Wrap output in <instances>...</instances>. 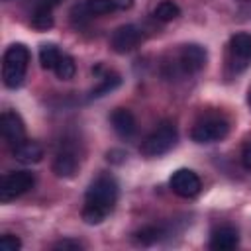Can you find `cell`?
I'll return each instance as SVG.
<instances>
[{
	"instance_id": "cell-6",
	"label": "cell",
	"mask_w": 251,
	"mask_h": 251,
	"mask_svg": "<svg viewBox=\"0 0 251 251\" xmlns=\"http://www.w3.org/2000/svg\"><path fill=\"white\" fill-rule=\"evenodd\" d=\"M227 61L233 73H241L251 65V33L239 31L229 37Z\"/></svg>"
},
{
	"instance_id": "cell-16",
	"label": "cell",
	"mask_w": 251,
	"mask_h": 251,
	"mask_svg": "<svg viewBox=\"0 0 251 251\" xmlns=\"http://www.w3.org/2000/svg\"><path fill=\"white\" fill-rule=\"evenodd\" d=\"M29 24H31V27L37 29V31H47V29H51L53 24H55V20H53V10H51V8H45V6H33Z\"/></svg>"
},
{
	"instance_id": "cell-20",
	"label": "cell",
	"mask_w": 251,
	"mask_h": 251,
	"mask_svg": "<svg viewBox=\"0 0 251 251\" xmlns=\"http://www.w3.org/2000/svg\"><path fill=\"white\" fill-rule=\"evenodd\" d=\"M53 73H55L57 78H61V80H69V78H73L75 73H76V63H75V59H73L71 55L63 53L61 59H59V63L55 65Z\"/></svg>"
},
{
	"instance_id": "cell-19",
	"label": "cell",
	"mask_w": 251,
	"mask_h": 251,
	"mask_svg": "<svg viewBox=\"0 0 251 251\" xmlns=\"http://www.w3.org/2000/svg\"><path fill=\"white\" fill-rule=\"evenodd\" d=\"M61 55H63V53L59 51V47H57L55 43H43V45L39 47V63H41V67L47 69V71H53V69H55V65L59 63Z\"/></svg>"
},
{
	"instance_id": "cell-17",
	"label": "cell",
	"mask_w": 251,
	"mask_h": 251,
	"mask_svg": "<svg viewBox=\"0 0 251 251\" xmlns=\"http://www.w3.org/2000/svg\"><path fill=\"white\" fill-rule=\"evenodd\" d=\"M122 84V76L116 75V73H106L100 80V84H96L90 92H88V100H96V98H102L106 94H110L112 90H116L118 86Z\"/></svg>"
},
{
	"instance_id": "cell-13",
	"label": "cell",
	"mask_w": 251,
	"mask_h": 251,
	"mask_svg": "<svg viewBox=\"0 0 251 251\" xmlns=\"http://www.w3.org/2000/svg\"><path fill=\"white\" fill-rule=\"evenodd\" d=\"M78 171V155L73 147L65 145L57 151L55 159H53V173L59 178H71L75 176V173Z\"/></svg>"
},
{
	"instance_id": "cell-8",
	"label": "cell",
	"mask_w": 251,
	"mask_h": 251,
	"mask_svg": "<svg viewBox=\"0 0 251 251\" xmlns=\"http://www.w3.org/2000/svg\"><path fill=\"white\" fill-rule=\"evenodd\" d=\"M169 186L180 198H194L202 190L200 176L194 171H190V169H178V171H175L171 175V178H169Z\"/></svg>"
},
{
	"instance_id": "cell-12",
	"label": "cell",
	"mask_w": 251,
	"mask_h": 251,
	"mask_svg": "<svg viewBox=\"0 0 251 251\" xmlns=\"http://www.w3.org/2000/svg\"><path fill=\"white\" fill-rule=\"evenodd\" d=\"M208 245L214 251H229V249H235L239 245V231H237V227H233L229 224L216 226L210 231Z\"/></svg>"
},
{
	"instance_id": "cell-7",
	"label": "cell",
	"mask_w": 251,
	"mask_h": 251,
	"mask_svg": "<svg viewBox=\"0 0 251 251\" xmlns=\"http://www.w3.org/2000/svg\"><path fill=\"white\" fill-rule=\"evenodd\" d=\"M131 6H133V0H84L82 4L73 8L71 16L78 20H86L92 16H104L110 12L129 10Z\"/></svg>"
},
{
	"instance_id": "cell-1",
	"label": "cell",
	"mask_w": 251,
	"mask_h": 251,
	"mask_svg": "<svg viewBox=\"0 0 251 251\" xmlns=\"http://www.w3.org/2000/svg\"><path fill=\"white\" fill-rule=\"evenodd\" d=\"M118 182L112 175H100L96 176L84 194V206H82V220L88 226H98L102 224L108 214L114 210L118 202Z\"/></svg>"
},
{
	"instance_id": "cell-5",
	"label": "cell",
	"mask_w": 251,
	"mask_h": 251,
	"mask_svg": "<svg viewBox=\"0 0 251 251\" xmlns=\"http://www.w3.org/2000/svg\"><path fill=\"white\" fill-rule=\"evenodd\" d=\"M35 184V176L29 171H12L2 176L0 182V202L16 200L18 196L31 190Z\"/></svg>"
},
{
	"instance_id": "cell-2",
	"label": "cell",
	"mask_w": 251,
	"mask_h": 251,
	"mask_svg": "<svg viewBox=\"0 0 251 251\" xmlns=\"http://www.w3.org/2000/svg\"><path fill=\"white\" fill-rule=\"evenodd\" d=\"M29 65V49L24 43H12L2 57V82L6 88H20Z\"/></svg>"
},
{
	"instance_id": "cell-10",
	"label": "cell",
	"mask_w": 251,
	"mask_h": 251,
	"mask_svg": "<svg viewBox=\"0 0 251 251\" xmlns=\"http://www.w3.org/2000/svg\"><path fill=\"white\" fill-rule=\"evenodd\" d=\"M206 57H208V55H206V49H204L202 45H198V43H188V45H182V47H180L176 61H178V67H180L182 73L194 75V73H198V71L204 69Z\"/></svg>"
},
{
	"instance_id": "cell-25",
	"label": "cell",
	"mask_w": 251,
	"mask_h": 251,
	"mask_svg": "<svg viewBox=\"0 0 251 251\" xmlns=\"http://www.w3.org/2000/svg\"><path fill=\"white\" fill-rule=\"evenodd\" d=\"M59 4H61V0H33V6H45V8H51V10Z\"/></svg>"
},
{
	"instance_id": "cell-18",
	"label": "cell",
	"mask_w": 251,
	"mask_h": 251,
	"mask_svg": "<svg viewBox=\"0 0 251 251\" xmlns=\"http://www.w3.org/2000/svg\"><path fill=\"white\" fill-rule=\"evenodd\" d=\"M178 16H180V8H178V4H175L173 0H163V2H159V4L153 8V18L159 20V22H163V24L173 22V20H176Z\"/></svg>"
},
{
	"instance_id": "cell-4",
	"label": "cell",
	"mask_w": 251,
	"mask_h": 251,
	"mask_svg": "<svg viewBox=\"0 0 251 251\" xmlns=\"http://www.w3.org/2000/svg\"><path fill=\"white\" fill-rule=\"evenodd\" d=\"M227 133L229 122L222 114H206L190 129V137L194 143H216L222 141Z\"/></svg>"
},
{
	"instance_id": "cell-9",
	"label": "cell",
	"mask_w": 251,
	"mask_h": 251,
	"mask_svg": "<svg viewBox=\"0 0 251 251\" xmlns=\"http://www.w3.org/2000/svg\"><path fill=\"white\" fill-rule=\"evenodd\" d=\"M143 41V31L135 24H126L114 29L110 37V47L116 53H129Z\"/></svg>"
},
{
	"instance_id": "cell-14",
	"label": "cell",
	"mask_w": 251,
	"mask_h": 251,
	"mask_svg": "<svg viewBox=\"0 0 251 251\" xmlns=\"http://www.w3.org/2000/svg\"><path fill=\"white\" fill-rule=\"evenodd\" d=\"M110 124L114 127V131L124 137V139H129L135 135L137 131V122H135V116L131 114V110L127 108H116L112 114H110Z\"/></svg>"
},
{
	"instance_id": "cell-15",
	"label": "cell",
	"mask_w": 251,
	"mask_h": 251,
	"mask_svg": "<svg viewBox=\"0 0 251 251\" xmlns=\"http://www.w3.org/2000/svg\"><path fill=\"white\" fill-rule=\"evenodd\" d=\"M12 153H14V159L24 163V165H33V163H39L43 159L41 145L37 141H29V139H24L16 147H12Z\"/></svg>"
},
{
	"instance_id": "cell-11",
	"label": "cell",
	"mask_w": 251,
	"mask_h": 251,
	"mask_svg": "<svg viewBox=\"0 0 251 251\" xmlns=\"http://www.w3.org/2000/svg\"><path fill=\"white\" fill-rule=\"evenodd\" d=\"M0 131H2L4 141H6L10 147H16L18 143H22V141L25 139V126H24V120L20 118V114H16V112H12V110L2 112V116H0Z\"/></svg>"
},
{
	"instance_id": "cell-22",
	"label": "cell",
	"mask_w": 251,
	"mask_h": 251,
	"mask_svg": "<svg viewBox=\"0 0 251 251\" xmlns=\"http://www.w3.org/2000/svg\"><path fill=\"white\" fill-rule=\"evenodd\" d=\"M20 247H22L20 237H16L12 233H6V235L0 237V249L2 251H18Z\"/></svg>"
},
{
	"instance_id": "cell-23",
	"label": "cell",
	"mask_w": 251,
	"mask_h": 251,
	"mask_svg": "<svg viewBox=\"0 0 251 251\" xmlns=\"http://www.w3.org/2000/svg\"><path fill=\"white\" fill-rule=\"evenodd\" d=\"M53 249H63V251H78L82 249V243L76 239H61L57 243H53Z\"/></svg>"
},
{
	"instance_id": "cell-3",
	"label": "cell",
	"mask_w": 251,
	"mask_h": 251,
	"mask_svg": "<svg viewBox=\"0 0 251 251\" xmlns=\"http://www.w3.org/2000/svg\"><path fill=\"white\" fill-rule=\"evenodd\" d=\"M178 139V131L176 126L173 122H161L143 141H141V155L145 157H161L165 153H169Z\"/></svg>"
},
{
	"instance_id": "cell-26",
	"label": "cell",
	"mask_w": 251,
	"mask_h": 251,
	"mask_svg": "<svg viewBox=\"0 0 251 251\" xmlns=\"http://www.w3.org/2000/svg\"><path fill=\"white\" fill-rule=\"evenodd\" d=\"M247 104H249V108H251V88H249V92H247Z\"/></svg>"
},
{
	"instance_id": "cell-24",
	"label": "cell",
	"mask_w": 251,
	"mask_h": 251,
	"mask_svg": "<svg viewBox=\"0 0 251 251\" xmlns=\"http://www.w3.org/2000/svg\"><path fill=\"white\" fill-rule=\"evenodd\" d=\"M241 165H243L247 171H251V143H247V145L243 147V151H241Z\"/></svg>"
},
{
	"instance_id": "cell-21",
	"label": "cell",
	"mask_w": 251,
	"mask_h": 251,
	"mask_svg": "<svg viewBox=\"0 0 251 251\" xmlns=\"http://www.w3.org/2000/svg\"><path fill=\"white\" fill-rule=\"evenodd\" d=\"M165 235V229L161 226H145L139 231H135V239L141 245H153Z\"/></svg>"
}]
</instances>
